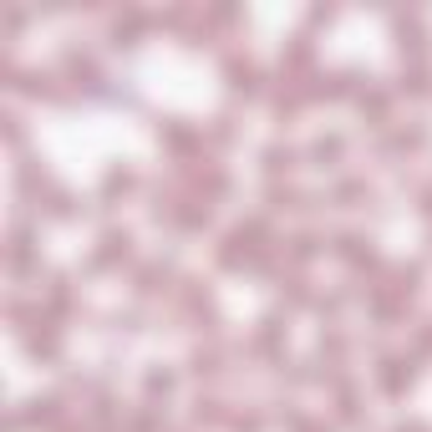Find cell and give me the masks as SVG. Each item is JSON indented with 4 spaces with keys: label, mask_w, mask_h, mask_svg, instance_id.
I'll return each instance as SVG.
<instances>
[{
    "label": "cell",
    "mask_w": 432,
    "mask_h": 432,
    "mask_svg": "<svg viewBox=\"0 0 432 432\" xmlns=\"http://www.w3.org/2000/svg\"><path fill=\"white\" fill-rule=\"evenodd\" d=\"M290 163H295L290 148H280V143H270V148H265V173H280V168H290Z\"/></svg>",
    "instance_id": "2"
},
{
    "label": "cell",
    "mask_w": 432,
    "mask_h": 432,
    "mask_svg": "<svg viewBox=\"0 0 432 432\" xmlns=\"http://www.w3.org/2000/svg\"><path fill=\"white\" fill-rule=\"evenodd\" d=\"M397 432H427V427H422V422H407V427H397Z\"/></svg>",
    "instance_id": "6"
},
{
    "label": "cell",
    "mask_w": 432,
    "mask_h": 432,
    "mask_svg": "<svg viewBox=\"0 0 432 432\" xmlns=\"http://www.w3.org/2000/svg\"><path fill=\"white\" fill-rule=\"evenodd\" d=\"M102 188H107V199H112V193H127V188H133V173H127V168H107Z\"/></svg>",
    "instance_id": "3"
},
{
    "label": "cell",
    "mask_w": 432,
    "mask_h": 432,
    "mask_svg": "<svg viewBox=\"0 0 432 432\" xmlns=\"http://www.w3.org/2000/svg\"><path fill=\"white\" fill-rule=\"evenodd\" d=\"M310 153L320 158V168H326V158H341V138H320V143L310 148Z\"/></svg>",
    "instance_id": "4"
},
{
    "label": "cell",
    "mask_w": 432,
    "mask_h": 432,
    "mask_svg": "<svg viewBox=\"0 0 432 432\" xmlns=\"http://www.w3.org/2000/svg\"><path fill=\"white\" fill-rule=\"evenodd\" d=\"M26 407H31V412H20V422L31 417V422H41V427H51V422H56V407H61V402H56V397H36V402H26Z\"/></svg>",
    "instance_id": "1"
},
{
    "label": "cell",
    "mask_w": 432,
    "mask_h": 432,
    "mask_svg": "<svg viewBox=\"0 0 432 432\" xmlns=\"http://www.w3.org/2000/svg\"><path fill=\"white\" fill-rule=\"evenodd\" d=\"M148 392H153V397L163 392V397H168V392H173V377H168V372H148Z\"/></svg>",
    "instance_id": "5"
}]
</instances>
